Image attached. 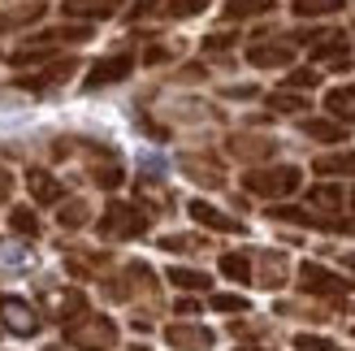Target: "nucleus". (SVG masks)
Wrapping results in <instances>:
<instances>
[{
	"label": "nucleus",
	"mask_w": 355,
	"mask_h": 351,
	"mask_svg": "<svg viewBox=\"0 0 355 351\" xmlns=\"http://www.w3.org/2000/svg\"><path fill=\"white\" fill-rule=\"evenodd\" d=\"M299 182H304V173L295 165H264V169H247L243 173V187L252 191V196H260V200H282V196H291Z\"/></svg>",
	"instance_id": "f257e3e1"
},
{
	"label": "nucleus",
	"mask_w": 355,
	"mask_h": 351,
	"mask_svg": "<svg viewBox=\"0 0 355 351\" xmlns=\"http://www.w3.org/2000/svg\"><path fill=\"white\" fill-rule=\"evenodd\" d=\"M100 234L104 239H139V234H148V213L135 208V204L113 200L100 217Z\"/></svg>",
	"instance_id": "f03ea898"
},
{
	"label": "nucleus",
	"mask_w": 355,
	"mask_h": 351,
	"mask_svg": "<svg viewBox=\"0 0 355 351\" xmlns=\"http://www.w3.org/2000/svg\"><path fill=\"white\" fill-rule=\"evenodd\" d=\"M65 339L78 351H109L117 343V325L109 317H78L65 325Z\"/></svg>",
	"instance_id": "7ed1b4c3"
},
{
	"label": "nucleus",
	"mask_w": 355,
	"mask_h": 351,
	"mask_svg": "<svg viewBox=\"0 0 355 351\" xmlns=\"http://www.w3.org/2000/svg\"><path fill=\"white\" fill-rule=\"evenodd\" d=\"M0 321H5L9 334H17V339L40 334V312H35L26 300H13V295H0Z\"/></svg>",
	"instance_id": "20e7f679"
},
{
	"label": "nucleus",
	"mask_w": 355,
	"mask_h": 351,
	"mask_svg": "<svg viewBox=\"0 0 355 351\" xmlns=\"http://www.w3.org/2000/svg\"><path fill=\"white\" fill-rule=\"evenodd\" d=\"M130 69H135V52H113V57H100L92 69H87V87H109V83H121V78H130Z\"/></svg>",
	"instance_id": "39448f33"
},
{
	"label": "nucleus",
	"mask_w": 355,
	"mask_h": 351,
	"mask_svg": "<svg viewBox=\"0 0 355 351\" xmlns=\"http://www.w3.org/2000/svg\"><path fill=\"white\" fill-rule=\"evenodd\" d=\"M347 35L343 31H325L312 40V61H321L329 69H351V52H347Z\"/></svg>",
	"instance_id": "423d86ee"
},
{
	"label": "nucleus",
	"mask_w": 355,
	"mask_h": 351,
	"mask_svg": "<svg viewBox=\"0 0 355 351\" xmlns=\"http://www.w3.org/2000/svg\"><path fill=\"white\" fill-rule=\"evenodd\" d=\"M299 286L308 295H347V291H355L343 273H329L321 265H299Z\"/></svg>",
	"instance_id": "0eeeda50"
},
{
	"label": "nucleus",
	"mask_w": 355,
	"mask_h": 351,
	"mask_svg": "<svg viewBox=\"0 0 355 351\" xmlns=\"http://www.w3.org/2000/svg\"><path fill=\"white\" fill-rule=\"evenodd\" d=\"M74 69H78V61H74V57H61L57 65L40 69V74H22V78H17V87H22V92H52V87L65 83L69 74H74Z\"/></svg>",
	"instance_id": "6e6552de"
},
{
	"label": "nucleus",
	"mask_w": 355,
	"mask_h": 351,
	"mask_svg": "<svg viewBox=\"0 0 355 351\" xmlns=\"http://www.w3.org/2000/svg\"><path fill=\"white\" fill-rule=\"evenodd\" d=\"M247 61H252L256 69H282L295 61V44L286 40H273V44H252L247 48Z\"/></svg>",
	"instance_id": "1a4fd4ad"
},
{
	"label": "nucleus",
	"mask_w": 355,
	"mask_h": 351,
	"mask_svg": "<svg viewBox=\"0 0 355 351\" xmlns=\"http://www.w3.org/2000/svg\"><path fill=\"white\" fill-rule=\"evenodd\" d=\"M165 343L178 347V351H208V347H212V329L178 321V325H165Z\"/></svg>",
	"instance_id": "9d476101"
},
{
	"label": "nucleus",
	"mask_w": 355,
	"mask_h": 351,
	"mask_svg": "<svg viewBox=\"0 0 355 351\" xmlns=\"http://www.w3.org/2000/svg\"><path fill=\"white\" fill-rule=\"evenodd\" d=\"M26 187H31V196H35V204H61V200H65V191H61V182L52 178L48 169H26Z\"/></svg>",
	"instance_id": "9b49d317"
},
{
	"label": "nucleus",
	"mask_w": 355,
	"mask_h": 351,
	"mask_svg": "<svg viewBox=\"0 0 355 351\" xmlns=\"http://www.w3.org/2000/svg\"><path fill=\"white\" fill-rule=\"evenodd\" d=\"M191 217L195 221H204L208 230H225V234H243V221H234V217H225L221 208H212V204H204V200H191Z\"/></svg>",
	"instance_id": "f8f14e48"
},
{
	"label": "nucleus",
	"mask_w": 355,
	"mask_h": 351,
	"mask_svg": "<svg viewBox=\"0 0 355 351\" xmlns=\"http://www.w3.org/2000/svg\"><path fill=\"white\" fill-rule=\"evenodd\" d=\"M126 0H61L65 17H113Z\"/></svg>",
	"instance_id": "ddd939ff"
},
{
	"label": "nucleus",
	"mask_w": 355,
	"mask_h": 351,
	"mask_svg": "<svg viewBox=\"0 0 355 351\" xmlns=\"http://www.w3.org/2000/svg\"><path fill=\"white\" fill-rule=\"evenodd\" d=\"M182 169L191 173L195 182H208V187H221L225 182V169H221V161H212V156H182Z\"/></svg>",
	"instance_id": "4468645a"
},
{
	"label": "nucleus",
	"mask_w": 355,
	"mask_h": 351,
	"mask_svg": "<svg viewBox=\"0 0 355 351\" xmlns=\"http://www.w3.org/2000/svg\"><path fill=\"white\" fill-rule=\"evenodd\" d=\"M325 109H329V117L334 121H355V87L351 83H343V87H334V92H325Z\"/></svg>",
	"instance_id": "2eb2a0df"
},
{
	"label": "nucleus",
	"mask_w": 355,
	"mask_h": 351,
	"mask_svg": "<svg viewBox=\"0 0 355 351\" xmlns=\"http://www.w3.org/2000/svg\"><path fill=\"white\" fill-rule=\"evenodd\" d=\"M273 9H277V0H225L221 17L225 22H247V17H264Z\"/></svg>",
	"instance_id": "dca6fc26"
},
{
	"label": "nucleus",
	"mask_w": 355,
	"mask_h": 351,
	"mask_svg": "<svg viewBox=\"0 0 355 351\" xmlns=\"http://www.w3.org/2000/svg\"><path fill=\"white\" fill-rule=\"evenodd\" d=\"M87 40H92V22H69V26H52V31H44L35 44L57 48V44H87Z\"/></svg>",
	"instance_id": "f3484780"
},
{
	"label": "nucleus",
	"mask_w": 355,
	"mask_h": 351,
	"mask_svg": "<svg viewBox=\"0 0 355 351\" xmlns=\"http://www.w3.org/2000/svg\"><path fill=\"white\" fill-rule=\"evenodd\" d=\"M299 126H304V135L321 139V144H343V139H347V126L334 121V117H304Z\"/></svg>",
	"instance_id": "a211bd4d"
},
{
	"label": "nucleus",
	"mask_w": 355,
	"mask_h": 351,
	"mask_svg": "<svg viewBox=\"0 0 355 351\" xmlns=\"http://www.w3.org/2000/svg\"><path fill=\"white\" fill-rule=\"evenodd\" d=\"M44 9H48L44 0H31V5L5 9V13H0V31H22V26H31V22H40V13H44Z\"/></svg>",
	"instance_id": "6ab92c4d"
},
{
	"label": "nucleus",
	"mask_w": 355,
	"mask_h": 351,
	"mask_svg": "<svg viewBox=\"0 0 355 351\" xmlns=\"http://www.w3.org/2000/svg\"><path fill=\"white\" fill-rule=\"evenodd\" d=\"M234 156H247V161H256V156H269L273 152V139H264V135H230V144H225Z\"/></svg>",
	"instance_id": "aec40b11"
},
{
	"label": "nucleus",
	"mask_w": 355,
	"mask_h": 351,
	"mask_svg": "<svg viewBox=\"0 0 355 351\" xmlns=\"http://www.w3.org/2000/svg\"><path fill=\"white\" fill-rule=\"evenodd\" d=\"M87 217H92V208H87V200H61V208H57V221H61V230H78V225H87Z\"/></svg>",
	"instance_id": "412c9836"
},
{
	"label": "nucleus",
	"mask_w": 355,
	"mask_h": 351,
	"mask_svg": "<svg viewBox=\"0 0 355 351\" xmlns=\"http://www.w3.org/2000/svg\"><path fill=\"white\" fill-rule=\"evenodd\" d=\"M316 173H347L355 178V152H329V156H316Z\"/></svg>",
	"instance_id": "4be33fe9"
},
{
	"label": "nucleus",
	"mask_w": 355,
	"mask_h": 351,
	"mask_svg": "<svg viewBox=\"0 0 355 351\" xmlns=\"http://www.w3.org/2000/svg\"><path fill=\"white\" fill-rule=\"evenodd\" d=\"M221 273L234 277V282H252V256L247 252H225L221 256Z\"/></svg>",
	"instance_id": "5701e85b"
},
{
	"label": "nucleus",
	"mask_w": 355,
	"mask_h": 351,
	"mask_svg": "<svg viewBox=\"0 0 355 351\" xmlns=\"http://www.w3.org/2000/svg\"><path fill=\"white\" fill-rule=\"evenodd\" d=\"M52 312H57L61 321L78 317V312H87V295H83V291H61L57 300H52Z\"/></svg>",
	"instance_id": "b1692460"
},
{
	"label": "nucleus",
	"mask_w": 355,
	"mask_h": 351,
	"mask_svg": "<svg viewBox=\"0 0 355 351\" xmlns=\"http://www.w3.org/2000/svg\"><path fill=\"white\" fill-rule=\"evenodd\" d=\"M269 109L273 113H308V96L304 92H273Z\"/></svg>",
	"instance_id": "393cba45"
},
{
	"label": "nucleus",
	"mask_w": 355,
	"mask_h": 351,
	"mask_svg": "<svg viewBox=\"0 0 355 351\" xmlns=\"http://www.w3.org/2000/svg\"><path fill=\"white\" fill-rule=\"evenodd\" d=\"M92 178H96L104 191H113V187H121V165L113 161V156H104V161L92 165Z\"/></svg>",
	"instance_id": "a878e982"
},
{
	"label": "nucleus",
	"mask_w": 355,
	"mask_h": 351,
	"mask_svg": "<svg viewBox=\"0 0 355 351\" xmlns=\"http://www.w3.org/2000/svg\"><path fill=\"white\" fill-rule=\"evenodd\" d=\"M291 9L299 17H325V13H343V0H295Z\"/></svg>",
	"instance_id": "bb28decb"
},
{
	"label": "nucleus",
	"mask_w": 355,
	"mask_h": 351,
	"mask_svg": "<svg viewBox=\"0 0 355 351\" xmlns=\"http://www.w3.org/2000/svg\"><path fill=\"white\" fill-rule=\"evenodd\" d=\"M9 230L22 234V239H35V234H40V217H35L31 208H13V213H9Z\"/></svg>",
	"instance_id": "cd10ccee"
},
{
	"label": "nucleus",
	"mask_w": 355,
	"mask_h": 351,
	"mask_svg": "<svg viewBox=\"0 0 355 351\" xmlns=\"http://www.w3.org/2000/svg\"><path fill=\"white\" fill-rule=\"evenodd\" d=\"M308 204H312V208H343V187H329V182L312 187V191H308Z\"/></svg>",
	"instance_id": "c85d7f7f"
},
{
	"label": "nucleus",
	"mask_w": 355,
	"mask_h": 351,
	"mask_svg": "<svg viewBox=\"0 0 355 351\" xmlns=\"http://www.w3.org/2000/svg\"><path fill=\"white\" fill-rule=\"evenodd\" d=\"M169 282L182 286V291H208L212 286L208 273H200V269H169Z\"/></svg>",
	"instance_id": "c756f323"
},
{
	"label": "nucleus",
	"mask_w": 355,
	"mask_h": 351,
	"mask_svg": "<svg viewBox=\"0 0 355 351\" xmlns=\"http://www.w3.org/2000/svg\"><path fill=\"white\" fill-rule=\"evenodd\" d=\"M260 282H264V286H282V282H286V256H277V252L264 256V273H260Z\"/></svg>",
	"instance_id": "7c9ffc66"
},
{
	"label": "nucleus",
	"mask_w": 355,
	"mask_h": 351,
	"mask_svg": "<svg viewBox=\"0 0 355 351\" xmlns=\"http://www.w3.org/2000/svg\"><path fill=\"white\" fill-rule=\"evenodd\" d=\"M52 52H57V48H48V44H26V48L13 52V65L22 69V65H35V61H48Z\"/></svg>",
	"instance_id": "2f4dec72"
},
{
	"label": "nucleus",
	"mask_w": 355,
	"mask_h": 351,
	"mask_svg": "<svg viewBox=\"0 0 355 351\" xmlns=\"http://www.w3.org/2000/svg\"><path fill=\"white\" fill-rule=\"evenodd\" d=\"M208 9V0H165V17H195V13H204Z\"/></svg>",
	"instance_id": "473e14b6"
},
{
	"label": "nucleus",
	"mask_w": 355,
	"mask_h": 351,
	"mask_svg": "<svg viewBox=\"0 0 355 351\" xmlns=\"http://www.w3.org/2000/svg\"><path fill=\"white\" fill-rule=\"evenodd\" d=\"M316 83H321V74H316V69H291V74H286V92H312V87Z\"/></svg>",
	"instance_id": "72a5a7b5"
},
{
	"label": "nucleus",
	"mask_w": 355,
	"mask_h": 351,
	"mask_svg": "<svg viewBox=\"0 0 355 351\" xmlns=\"http://www.w3.org/2000/svg\"><path fill=\"white\" fill-rule=\"evenodd\" d=\"M295 347H299V351H338V343H334V339H321V334H299Z\"/></svg>",
	"instance_id": "f704fd0d"
},
{
	"label": "nucleus",
	"mask_w": 355,
	"mask_h": 351,
	"mask_svg": "<svg viewBox=\"0 0 355 351\" xmlns=\"http://www.w3.org/2000/svg\"><path fill=\"white\" fill-rule=\"evenodd\" d=\"M212 308L217 312H247V300L243 295H212Z\"/></svg>",
	"instance_id": "c9c22d12"
},
{
	"label": "nucleus",
	"mask_w": 355,
	"mask_h": 351,
	"mask_svg": "<svg viewBox=\"0 0 355 351\" xmlns=\"http://www.w3.org/2000/svg\"><path fill=\"white\" fill-rule=\"evenodd\" d=\"M234 44H239V35H234V31H221V35H208V40H204L208 52H225V48H234Z\"/></svg>",
	"instance_id": "e433bc0d"
},
{
	"label": "nucleus",
	"mask_w": 355,
	"mask_h": 351,
	"mask_svg": "<svg viewBox=\"0 0 355 351\" xmlns=\"http://www.w3.org/2000/svg\"><path fill=\"white\" fill-rule=\"evenodd\" d=\"M169 57H173V48H169V44H152V48L144 52V61H148V65H156V61H169Z\"/></svg>",
	"instance_id": "4c0bfd02"
},
{
	"label": "nucleus",
	"mask_w": 355,
	"mask_h": 351,
	"mask_svg": "<svg viewBox=\"0 0 355 351\" xmlns=\"http://www.w3.org/2000/svg\"><path fill=\"white\" fill-rule=\"evenodd\" d=\"M9 187H13V178H9V169H0V200H9Z\"/></svg>",
	"instance_id": "58836bf2"
},
{
	"label": "nucleus",
	"mask_w": 355,
	"mask_h": 351,
	"mask_svg": "<svg viewBox=\"0 0 355 351\" xmlns=\"http://www.w3.org/2000/svg\"><path fill=\"white\" fill-rule=\"evenodd\" d=\"M178 312H182V317H187V312H200V304H195V300H178Z\"/></svg>",
	"instance_id": "ea45409f"
},
{
	"label": "nucleus",
	"mask_w": 355,
	"mask_h": 351,
	"mask_svg": "<svg viewBox=\"0 0 355 351\" xmlns=\"http://www.w3.org/2000/svg\"><path fill=\"white\" fill-rule=\"evenodd\" d=\"M239 351H269V347H239Z\"/></svg>",
	"instance_id": "a19ab883"
},
{
	"label": "nucleus",
	"mask_w": 355,
	"mask_h": 351,
	"mask_svg": "<svg viewBox=\"0 0 355 351\" xmlns=\"http://www.w3.org/2000/svg\"><path fill=\"white\" fill-rule=\"evenodd\" d=\"M351 208H355V191H351Z\"/></svg>",
	"instance_id": "79ce46f5"
}]
</instances>
